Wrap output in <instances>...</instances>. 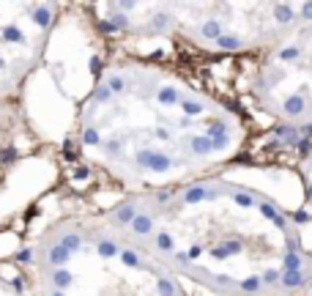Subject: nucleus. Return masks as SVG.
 <instances>
[{
  "instance_id": "1",
  "label": "nucleus",
  "mask_w": 312,
  "mask_h": 296,
  "mask_svg": "<svg viewBox=\"0 0 312 296\" xmlns=\"http://www.w3.org/2000/svg\"><path fill=\"white\" fill-rule=\"evenodd\" d=\"M137 165L151 167L154 173H162V170H167V167H170L172 162H170V156H164V154H154V151H140V154H137Z\"/></svg>"
},
{
  "instance_id": "2",
  "label": "nucleus",
  "mask_w": 312,
  "mask_h": 296,
  "mask_svg": "<svg viewBox=\"0 0 312 296\" xmlns=\"http://www.w3.org/2000/svg\"><path fill=\"white\" fill-rule=\"evenodd\" d=\"M285 110H288L290 115H298V113L304 110V99H302V96H290V99L285 102Z\"/></svg>"
},
{
  "instance_id": "3",
  "label": "nucleus",
  "mask_w": 312,
  "mask_h": 296,
  "mask_svg": "<svg viewBox=\"0 0 312 296\" xmlns=\"http://www.w3.org/2000/svg\"><path fill=\"white\" fill-rule=\"evenodd\" d=\"M132 228H134V233H148V230H151V219L148 217H134L132 219Z\"/></svg>"
},
{
  "instance_id": "4",
  "label": "nucleus",
  "mask_w": 312,
  "mask_h": 296,
  "mask_svg": "<svg viewBox=\"0 0 312 296\" xmlns=\"http://www.w3.org/2000/svg\"><path fill=\"white\" fill-rule=\"evenodd\" d=\"M50 260H52L55 266H60V263H66V260H68V252H66L63 247H52V252H50Z\"/></svg>"
},
{
  "instance_id": "5",
  "label": "nucleus",
  "mask_w": 312,
  "mask_h": 296,
  "mask_svg": "<svg viewBox=\"0 0 312 296\" xmlns=\"http://www.w3.org/2000/svg\"><path fill=\"white\" fill-rule=\"evenodd\" d=\"M276 135H280L285 143H298V135L290 129V126H280V129H276Z\"/></svg>"
},
{
  "instance_id": "6",
  "label": "nucleus",
  "mask_w": 312,
  "mask_h": 296,
  "mask_svg": "<svg viewBox=\"0 0 312 296\" xmlns=\"http://www.w3.org/2000/svg\"><path fill=\"white\" fill-rule=\"evenodd\" d=\"M238 249H241V244H238V241H230L228 247H219V249H214V255H216V258H228L230 252H238Z\"/></svg>"
},
{
  "instance_id": "7",
  "label": "nucleus",
  "mask_w": 312,
  "mask_h": 296,
  "mask_svg": "<svg viewBox=\"0 0 312 296\" xmlns=\"http://www.w3.org/2000/svg\"><path fill=\"white\" fill-rule=\"evenodd\" d=\"M192 148L198 151V154H208V148H211V140H208V137H194V140H192Z\"/></svg>"
},
{
  "instance_id": "8",
  "label": "nucleus",
  "mask_w": 312,
  "mask_h": 296,
  "mask_svg": "<svg viewBox=\"0 0 312 296\" xmlns=\"http://www.w3.org/2000/svg\"><path fill=\"white\" fill-rule=\"evenodd\" d=\"M216 44L222 50H238V39H233V36H219Z\"/></svg>"
},
{
  "instance_id": "9",
  "label": "nucleus",
  "mask_w": 312,
  "mask_h": 296,
  "mask_svg": "<svg viewBox=\"0 0 312 296\" xmlns=\"http://www.w3.org/2000/svg\"><path fill=\"white\" fill-rule=\"evenodd\" d=\"M276 20L280 22H290L293 20V11H290V6H276Z\"/></svg>"
},
{
  "instance_id": "10",
  "label": "nucleus",
  "mask_w": 312,
  "mask_h": 296,
  "mask_svg": "<svg viewBox=\"0 0 312 296\" xmlns=\"http://www.w3.org/2000/svg\"><path fill=\"white\" fill-rule=\"evenodd\" d=\"M3 39L6 42H22V33L14 25H8V28H3Z\"/></svg>"
},
{
  "instance_id": "11",
  "label": "nucleus",
  "mask_w": 312,
  "mask_h": 296,
  "mask_svg": "<svg viewBox=\"0 0 312 296\" xmlns=\"http://www.w3.org/2000/svg\"><path fill=\"white\" fill-rule=\"evenodd\" d=\"M282 282H285V285H290V288H296L298 282H302V274H298V271H285Z\"/></svg>"
},
{
  "instance_id": "12",
  "label": "nucleus",
  "mask_w": 312,
  "mask_h": 296,
  "mask_svg": "<svg viewBox=\"0 0 312 296\" xmlns=\"http://www.w3.org/2000/svg\"><path fill=\"white\" fill-rule=\"evenodd\" d=\"M115 252H118V247H115L112 241H102L99 244V255H104V258H112Z\"/></svg>"
},
{
  "instance_id": "13",
  "label": "nucleus",
  "mask_w": 312,
  "mask_h": 296,
  "mask_svg": "<svg viewBox=\"0 0 312 296\" xmlns=\"http://www.w3.org/2000/svg\"><path fill=\"white\" fill-rule=\"evenodd\" d=\"M260 211H263V217L274 219V222H276V225H280V228H282V217H280V214H276V211H274V208H271V206H266V203H263V206H260Z\"/></svg>"
},
{
  "instance_id": "14",
  "label": "nucleus",
  "mask_w": 312,
  "mask_h": 296,
  "mask_svg": "<svg viewBox=\"0 0 312 296\" xmlns=\"http://www.w3.org/2000/svg\"><path fill=\"white\" fill-rule=\"evenodd\" d=\"M203 33H206V36H211V39H219V36H222V33H219V22H206Z\"/></svg>"
},
{
  "instance_id": "15",
  "label": "nucleus",
  "mask_w": 312,
  "mask_h": 296,
  "mask_svg": "<svg viewBox=\"0 0 312 296\" xmlns=\"http://www.w3.org/2000/svg\"><path fill=\"white\" fill-rule=\"evenodd\" d=\"M132 219H134V208L132 206H124L118 211V222H132Z\"/></svg>"
},
{
  "instance_id": "16",
  "label": "nucleus",
  "mask_w": 312,
  "mask_h": 296,
  "mask_svg": "<svg viewBox=\"0 0 312 296\" xmlns=\"http://www.w3.org/2000/svg\"><path fill=\"white\" fill-rule=\"evenodd\" d=\"M159 99H162L164 104H176V102H178V94H176L172 88H164V91L159 94Z\"/></svg>"
},
{
  "instance_id": "17",
  "label": "nucleus",
  "mask_w": 312,
  "mask_h": 296,
  "mask_svg": "<svg viewBox=\"0 0 312 296\" xmlns=\"http://www.w3.org/2000/svg\"><path fill=\"white\" fill-rule=\"evenodd\" d=\"M63 249H66V252H74V249L80 247V239L77 236H66V239H63V244H60Z\"/></svg>"
},
{
  "instance_id": "18",
  "label": "nucleus",
  "mask_w": 312,
  "mask_h": 296,
  "mask_svg": "<svg viewBox=\"0 0 312 296\" xmlns=\"http://www.w3.org/2000/svg\"><path fill=\"white\" fill-rule=\"evenodd\" d=\"M68 282H72V274H68V271H58L55 274V285L58 288H66Z\"/></svg>"
},
{
  "instance_id": "19",
  "label": "nucleus",
  "mask_w": 312,
  "mask_h": 296,
  "mask_svg": "<svg viewBox=\"0 0 312 296\" xmlns=\"http://www.w3.org/2000/svg\"><path fill=\"white\" fill-rule=\"evenodd\" d=\"M285 269H288V271H298V255H296V252H290V255L285 258Z\"/></svg>"
},
{
  "instance_id": "20",
  "label": "nucleus",
  "mask_w": 312,
  "mask_h": 296,
  "mask_svg": "<svg viewBox=\"0 0 312 296\" xmlns=\"http://www.w3.org/2000/svg\"><path fill=\"white\" fill-rule=\"evenodd\" d=\"M200 197H206V189H189V192H186V200L189 203L200 200Z\"/></svg>"
},
{
  "instance_id": "21",
  "label": "nucleus",
  "mask_w": 312,
  "mask_h": 296,
  "mask_svg": "<svg viewBox=\"0 0 312 296\" xmlns=\"http://www.w3.org/2000/svg\"><path fill=\"white\" fill-rule=\"evenodd\" d=\"M36 22H38V25H47V22H50V11L38 9V11H36Z\"/></svg>"
},
{
  "instance_id": "22",
  "label": "nucleus",
  "mask_w": 312,
  "mask_h": 296,
  "mask_svg": "<svg viewBox=\"0 0 312 296\" xmlns=\"http://www.w3.org/2000/svg\"><path fill=\"white\" fill-rule=\"evenodd\" d=\"M184 110H186L189 115H198V113H200V110H203V107H200L198 102H186V104H184Z\"/></svg>"
},
{
  "instance_id": "23",
  "label": "nucleus",
  "mask_w": 312,
  "mask_h": 296,
  "mask_svg": "<svg viewBox=\"0 0 312 296\" xmlns=\"http://www.w3.org/2000/svg\"><path fill=\"white\" fill-rule=\"evenodd\" d=\"M296 55H298V50H296V47H290V50H282V52H280V58H282V61H293Z\"/></svg>"
},
{
  "instance_id": "24",
  "label": "nucleus",
  "mask_w": 312,
  "mask_h": 296,
  "mask_svg": "<svg viewBox=\"0 0 312 296\" xmlns=\"http://www.w3.org/2000/svg\"><path fill=\"white\" fill-rule=\"evenodd\" d=\"M260 288V282L255 280V277H252V280H244V291H250V293H255Z\"/></svg>"
},
{
  "instance_id": "25",
  "label": "nucleus",
  "mask_w": 312,
  "mask_h": 296,
  "mask_svg": "<svg viewBox=\"0 0 312 296\" xmlns=\"http://www.w3.org/2000/svg\"><path fill=\"white\" fill-rule=\"evenodd\" d=\"M85 143H90V146H94V143H99V132L88 129V132H85Z\"/></svg>"
},
{
  "instance_id": "26",
  "label": "nucleus",
  "mask_w": 312,
  "mask_h": 296,
  "mask_svg": "<svg viewBox=\"0 0 312 296\" xmlns=\"http://www.w3.org/2000/svg\"><path fill=\"white\" fill-rule=\"evenodd\" d=\"M159 293L162 296H172V288H170V282H167V280L159 282Z\"/></svg>"
},
{
  "instance_id": "27",
  "label": "nucleus",
  "mask_w": 312,
  "mask_h": 296,
  "mask_svg": "<svg viewBox=\"0 0 312 296\" xmlns=\"http://www.w3.org/2000/svg\"><path fill=\"white\" fill-rule=\"evenodd\" d=\"M298 151H302V156H307V154H310V151H312V143L307 140V137H304V140H302V143H298Z\"/></svg>"
},
{
  "instance_id": "28",
  "label": "nucleus",
  "mask_w": 312,
  "mask_h": 296,
  "mask_svg": "<svg viewBox=\"0 0 312 296\" xmlns=\"http://www.w3.org/2000/svg\"><path fill=\"white\" fill-rule=\"evenodd\" d=\"M107 88H110V91H120V88H124V80H120V77H112Z\"/></svg>"
},
{
  "instance_id": "29",
  "label": "nucleus",
  "mask_w": 312,
  "mask_h": 296,
  "mask_svg": "<svg viewBox=\"0 0 312 296\" xmlns=\"http://www.w3.org/2000/svg\"><path fill=\"white\" fill-rule=\"evenodd\" d=\"M159 247H162V249H170V247H172L170 236H164V233H162V236H159Z\"/></svg>"
},
{
  "instance_id": "30",
  "label": "nucleus",
  "mask_w": 312,
  "mask_h": 296,
  "mask_svg": "<svg viewBox=\"0 0 312 296\" xmlns=\"http://www.w3.org/2000/svg\"><path fill=\"white\" fill-rule=\"evenodd\" d=\"M124 263H126V266H137V255H132V252H124Z\"/></svg>"
},
{
  "instance_id": "31",
  "label": "nucleus",
  "mask_w": 312,
  "mask_h": 296,
  "mask_svg": "<svg viewBox=\"0 0 312 296\" xmlns=\"http://www.w3.org/2000/svg\"><path fill=\"white\" fill-rule=\"evenodd\" d=\"M66 156H68V159H74V156H77V148H74V143H66Z\"/></svg>"
},
{
  "instance_id": "32",
  "label": "nucleus",
  "mask_w": 312,
  "mask_h": 296,
  "mask_svg": "<svg viewBox=\"0 0 312 296\" xmlns=\"http://www.w3.org/2000/svg\"><path fill=\"white\" fill-rule=\"evenodd\" d=\"M236 200H238L241 206H252V197H246V195H238V197H236Z\"/></svg>"
},
{
  "instance_id": "33",
  "label": "nucleus",
  "mask_w": 312,
  "mask_h": 296,
  "mask_svg": "<svg viewBox=\"0 0 312 296\" xmlns=\"http://www.w3.org/2000/svg\"><path fill=\"white\" fill-rule=\"evenodd\" d=\"M107 96H110V88H102V91H96V99H102V102H104Z\"/></svg>"
},
{
  "instance_id": "34",
  "label": "nucleus",
  "mask_w": 312,
  "mask_h": 296,
  "mask_svg": "<svg viewBox=\"0 0 312 296\" xmlns=\"http://www.w3.org/2000/svg\"><path fill=\"white\" fill-rule=\"evenodd\" d=\"M293 219H296V222L302 225V222H307V214H304V211H298V214H296V217H293Z\"/></svg>"
},
{
  "instance_id": "35",
  "label": "nucleus",
  "mask_w": 312,
  "mask_h": 296,
  "mask_svg": "<svg viewBox=\"0 0 312 296\" xmlns=\"http://www.w3.org/2000/svg\"><path fill=\"white\" fill-rule=\"evenodd\" d=\"M90 69H94V74H99V69H102V63H99V58H94V66H90Z\"/></svg>"
},
{
  "instance_id": "36",
  "label": "nucleus",
  "mask_w": 312,
  "mask_h": 296,
  "mask_svg": "<svg viewBox=\"0 0 312 296\" xmlns=\"http://www.w3.org/2000/svg\"><path fill=\"white\" fill-rule=\"evenodd\" d=\"M20 260H25V263H28V260H30V249H25V252H20Z\"/></svg>"
},
{
  "instance_id": "37",
  "label": "nucleus",
  "mask_w": 312,
  "mask_h": 296,
  "mask_svg": "<svg viewBox=\"0 0 312 296\" xmlns=\"http://www.w3.org/2000/svg\"><path fill=\"white\" fill-rule=\"evenodd\" d=\"M302 132H304V137H310V135H312V124H307V126H302Z\"/></svg>"
},
{
  "instance_id": "38",
  "label": "nucleus",
  "mask_w": 312,
  "mask_h": 296,
  "mask_svg": "<svg viewBox=\"0 0 312 296\" xmlns=\"http://www.w3.org/2000/svg\"><path fill=\"white\" fill-rule=\"evenodd\" d=\"M304 17H307V20L312 17V3H307V6H304Z\"/></svg>"
},
{
  "instance_id": "39",
  "label": "nucleus",
  "mask_w": 312,
  "mask_h": 296,
  "mask_svg": "<svg viewBox=\"0 0 312 296\" xmlns=\"http://www.w3.org/2000/svg\"><path fill=\"white\" fill-rule=\"evenodd\" d=\"M310 197H312V187H310Z\"/></svg>"
},
{
  "instance_id": "40",
  "label": "nucleus",
  "mask_w": 312,
  "mask_h": 296,
  "mask_svg": "<svg viewBox=\"0 0 312 296\" xmlns=\"http://www.w3.org/2000/svg\"><path fill=\"white\" fill-rule=\"evenodd\" d=\"M0 66H3V58H0Z\"/></svg>"
},
{
  "instance_id": "41",
  "label": "nucleus",
  "mask_w": 312,
  "mask_h": 296,
  "mask_svg": "<svg viewBox=\"0 0 312 296\" xmlns=\"http://www.w3.org/2000/svg\"><path fill=\"white\" fill-rule=\"evenodd\" d=\"M55 296H63V293H55Z\"/></svg>"
}]
</instances>
